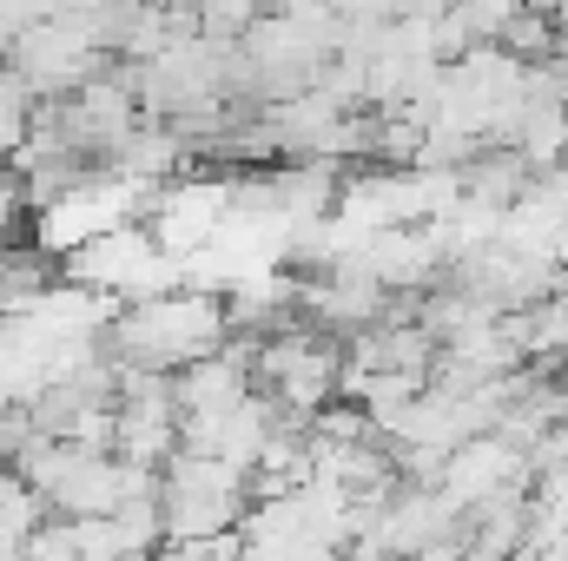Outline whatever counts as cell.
<instances>
[{
	"label": "cell",
	"instance_id": "cell-1",
	"mask_svg": "<svg viewBox=\"0 0 568 561\" xmlns=\"http://www.w3.org/2000/svg\"><path fill=\"white\" fill-rule=\"evenodd\" d=\"M225 337H232V304H219L212 290H145L133 297V310L113 317V344H120L113 357L145 370H185Z\"/></svg>",
	"mask_w": 568,
	"mask_h": 561
}]
</instances>
